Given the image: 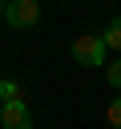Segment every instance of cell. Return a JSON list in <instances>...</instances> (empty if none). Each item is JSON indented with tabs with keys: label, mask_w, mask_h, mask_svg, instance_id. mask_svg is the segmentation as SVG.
Instances as JSON below:
<instances>
[{
	"label": "cell",
	"mask_w": 121,
	"mask_h": 129,
	"mask_svg": "<svg viewBox=\"0 0 121 129\" xmlns=\"http://www.w3.org/2000/svg\"><path fill=\"white\" fill-rule=\"evenodd\" d=\"M73 60L81 69H97V64H109V48L101 40V32H81L73 40Z\"/></svg>",
	"instance_id": "cell-1"
},
{
	"label": "cell",
	"mask_w": 121,
	"mask_h": 129,
	"mask_svg": "<svg viewBox=\"0 0 121 129\" xmlns=\"http://www.w3.org/2000/svg\"><path fill=\"white\" fill-rule=\"evenodd\" d=\"M4 20H8V28H32L36 20H40V4L36 0H8L4 4Z\"/></svg>",
	"instance_id": "cell-2"
},
{
	"label": "cell",
	"mask_w": 121,
	"mask_h": 129,
	"mask_svg": "<svg viewBox=\"0 0 121 129\" xmlns=\"http://www.w3.org/2000/svg\"><path fill=\"white\" fill-rule=\"evenodd\" d=\"M0 101H24L20 97V85L16 81H0Z\"/></svg>",
	"instance_id": "cell-5"
},
{
	"label": "cell",
	"mask_w": 121,
	"mask_h": 129,
	"mask_svg": "<svg viewBox=\"0 0 121 129\" xmlns=\"http://www.w3.org/2000/svg\"><path fill=\"white\" fill-rule=\"evenodd\" d=\"M0 113H4V101H0Z\"/></svg>",
	"instance_id": "cell-9"
},
{
	"label": "cell",
	"mask_w": 121,
	"mask_h": 129,
	"mask_svg": "<svg viewBox=\"0 0 121 129\" xmlns=\"http://www.w3.org/2000/svg\"><path fill=\"white\" fill-rule=\"evenodd\" d=\"M0 129H32V113H28V105H24V101H4Z\"/></svg>",
	"instance_id": "cell-3"
},
{
	"label": "cell",
	"mask_w": 121,
	"mask_h": 129,
	"mask_svg": "<svg viewBox=\"0 0 121 129\" xmlns=\"http://www.w3.org/2000/svg\"><path fill=\"white\" fill-rule=\"evenodd\" d=\"M101 40H105V48H113V52H121V16H113V20L105 24V32H101Z\"/></svg>",
	"instance_id": "cell-4"
},
{
	"label": "cell",
	"mask_w": 121,
	"mask_h": 129,
	"mask_svg": "<svg viewBox=\"0 0 121 129\" xmlns=\"http://www.w3.org/2000/svg\"><path fill=\"white\" fill-rule=\"evenodd\" d=\"M105 117H109V125H113V129H121V93L109 101V113H105Z\"/></svg>",
	"instance_id": "cell-7"
},
{
	"label": "cell",
	"mask_w": 121,
	"mask_h": 129,
	"mask_svg": "<svg viewBox=\"0 0 121 129\" xmlns=\"http://www.w3.org/2000/svg\"><path fill=\"white\" fill-rule=\"evenodd\" d=\"M105 81H109V89H117V93H121V60L105 64Z\"/></svg>",
	"instance_id": "cell-6"
},
{
	"label": "cell",
	"mask_w": 121,
	"mask_h": 129,
	"mask_svg": "<svg viewBox=\"0 0 121 129\" xmlns=\"http://www.w3.org/2000/svg\"><path fill=\"white\" fill-rule=\"evenodd\" d=\"M0 20H4V0H0Z\"/></svg>",
	"instance_id": "cell-8"
}]
</instances>
